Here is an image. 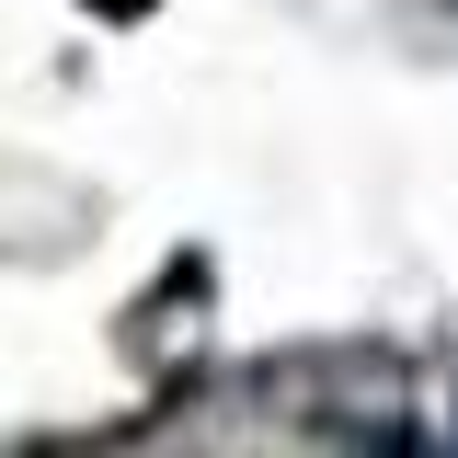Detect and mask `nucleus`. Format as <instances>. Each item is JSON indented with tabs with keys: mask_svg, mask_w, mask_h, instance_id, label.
Listing matches in <instances>:
<instances>
[{
	"mask_svg": "<svg viewBox=\"0 0 458 458\" xmlns=\"http://www.w3.org/2000/svg\"><path fill=\"white\" fill-rule=\"evenodd\" d=\"M355 458H458V447H424L412 424H378V436H367V447H355Z\"/></svg>",
	"mask_w": 458,
	"mask_h": 458,
	"instance_id": "1",
	"label": "nucleus"
}]
</instances>
